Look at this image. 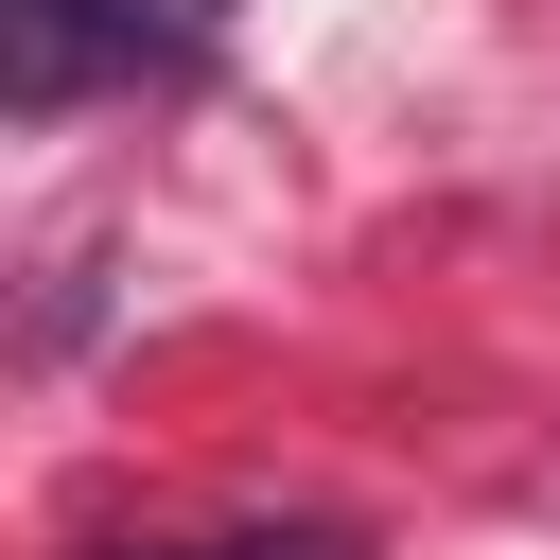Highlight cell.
<instances>
[{
  "label": "cell",
  "mask_w": 560,
  "mask_h": 560,
  "mask_svg": "<svg viewBox=\"0 0 560 560\" xmlns=\"http://www.w3.org/2000/svg\"><path fill=\"white\" fill-rule=\"evenodd\" d=\"M122 52H105V18L88 0H0V88H18V122H52V105H88Z\"/></svg>",
  "instance_id": "obj_1"
},
{
  "label": "cell",
  "mask_w": 560,
  "mask_h": 560,
  "mask_svg": "<svg viewBox=\"0 0 560 560\" xmlns=\"http://www.w3.org/2000/svg\"><path fill=\"white\" fill-rule=\"evenodd\" d=\"M105 560H192V542H105Z\"/></svg>",
  "instance_id": "obj_3"
},
{
  "label": "cell",
  "mask_w": 560,
  "mask_h": 560,
  "mask_svg": "<svg viewBox=\"0 0 560 560\" xmlns=\"http://www.w3.org/2000/svg\"><path fill=\"white\" fill-rule=\"evenodd\" d=\"M88 18H105V52H122V70H192V52L228 35V0H88Z\"/></svg>",
  "instance_id": "obj_2"
}]
</instances>
